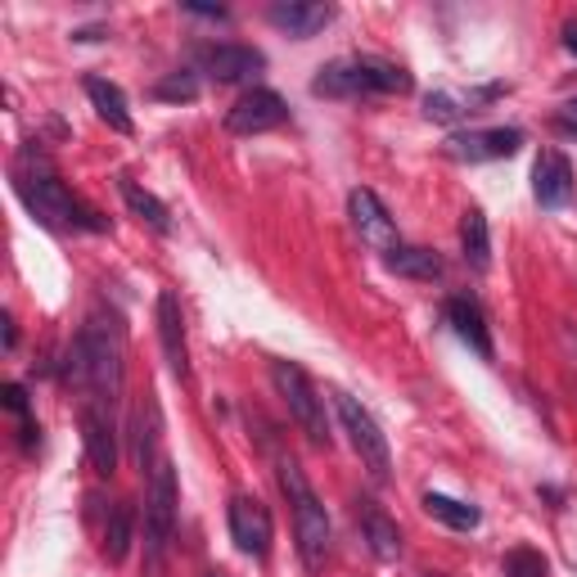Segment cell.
<instances>
[{
    "instance_id": "obj_11",
    "label": "cell",
    "mask_w": 577,
    "mask_h": 577,
    "mask_svg": "<svg viewBox=\"0 0 577 577\" xmlns=\"http://www.w3.org/2000/svg\"><path fill=\"white\" fill-rule=\"evenodd\" d=\"M348 217H352L357 235L366 239L370 249H383V253H389V249L398 244V226H393L389 208L379 204L374 189H352V195H348Z\"/></svg>"
},
{
    "instance_id": "obj_25",
    "label": "cell",
    "mask_w": 577,
    "mask_h": 577,
    "mask_svg": "<svg viewBox=\"0 0 577 577\" xmlns=\"http://www.w3.org/2000/svg\"><path fill=\"white\" fill-rule=\"evenodd\" d=\"M366 73H370V81H374V95H406V90H411V73L398 68V64H389V59L366 55Z\"/></svg>"
},
{
    "instance_id": "obj_6",
    "label": "cell",
    "mask_w": 577,
    "mask_h": 577,
    "mask_svg": "<svg viewBox=\"0 0 577 577\" xmlns=\"http://www.w3.org/2000/svg\"><path fill=\"white\" fill-rule=\"evenodd\" d=\"M176 469L172 460H159L150 469V492H144V546H150V559H163L172 533H176Z\"/></svg>"
},
{
    "instance_id": "obj_36",
    "label": "cell",
    "mask_w": 577,
    "mask_h": 577,
    "mask_svg": "<svg viewBox=\"0 0 577 577\" xmlns=\"http://www.w3.org/2000/svg\"><path fill=\"white\" fill-rule=\"evenodd\" d=\"M208 577H221V573H208Z\"/></svg>"
},
{
    "instance_id": "obj_31",
    "label": "cell",
    "mask_w": 577,
    "mask_h": 577,
    "mask_svg": "<svg viewBox=\"0 0 577 577\" xmlns=\"http://www.w3.org/2000/svg\"><path fill=\"white\" fill-rule=\"evenodd\" d=\"M189 14H204V19H226V10L221 6H185Z\"/></svg>"
},
{
    "instance_id": "obj_10",
    "label": "cell",
    "mask_w": 577,
    "mask_h": 577,
    "mask_svg": "<svg viewBox=\"0 0 577 577\" xmlns=\"http://www.w3.org/2000/svg\"><path fill=\"white\" fill-rule=\"evenodd\" d=\"M81 443H86V456H90L95 473L109 478L118 469V428H113L109 406H95V402L81 406Z\"/></svg>"
},
{
    "instance_id": "obj_16",
    "label": "cell",
    "mask_w": 577,
    "mask_h": 577,
    "mask_svg": "<svg viewBox=\"0 0 577 577\" xmlns=\"http://www.w3.org/2000/svg\"><path fill=\"white\" fill-rule=\"evenodd\" d=\"M312 90L329 95V100H357V95H374V81L366 73V59H334L316 73Z\"/></svg>"
},
{
    "instance_id": "obj_1",
    "label": "cell",
    "mask_w": 577,
    "mask_h": 577,
    "mask_svg": "<svg viewBox=\"0 0 577 577\" xmlns=\"http://www.w3.org/2000/svg\"><path fill=\"white\" fill-rule=\"evenodd\" d=\"M122 325L118 316H90L81 325V334L73 339V352H68V383H77L81 393H90L95 406H109L118 402L122 393Z\"/></svg>"
},
{
    "instance_id": "obj_2",
    "label": "cell",
    "mask_w": 577,
    "mask_h": 577,
    "mask_svg": "<svg viewBox=\"0 0 577 577\" xmlns=\"http://www.w3.org/2000/svg\"><path fill=\"white\" fill-rule=\"evenodd\" d=\"M280 488L288 497V505H294V537H298V555L307 568H320L325 555H329V537H334V527H329V514L320 505V497L312 492L307 483V473L294 456H280Z\"/></svg>"
},
{
    "instance_id": "obj_8",
    "label": "cell",
    "mask_w": 577,
    "mask_h": 577,
    "mask_svg": "<svg viewBox=\"0 0 577 577\" xmlns=\"http://www.w3.org/2000/svg\"><path fill=\"white\" fill-rule=\"evenodd\" d=\"M284 118H288V105L280 95L266 86H253L249 95H239V105L226 113V131L230 135H262V131H275Z\"/></svg>"
},
{
    "instance_id": "obj_28",
    "label": "cell",
    "mask_w": 577,
    "mask_h": 577,
    "mask_svg": "<svg viewBox=\"0 0 577 577\" xmlns=\"http://www.w3.org/2000/svg\"><path fill=\"white\" fill-rule=\"evenodd\" d=\"M424 113H428V122H460L465 118L460 100H456V95H447V90L424 95Z\"/></svg>"
},
{
    "instance_id": "obj_20",
    "label": "cell",
    "mask_w": 577,
    "mask_h": 577,
    "mask_svg": "<svg viewBox=\"0 0 577 577\" xmlns=\"http://www.w3.org/2000/svg\"><path fill=\"white\" fill-rule=\"evenodd\" d=\"M383 266H389L393 275H402V280H424V284H433L443 275V258L433 249H420V244H393L389 253H383Z\"/></svg>"
},
{
    "instance_id": "obj_3",
    "label": "cell",
    "mask_w": 577,
    "mask_h": 577,
    "mask_svg": "<svg viewBox=\"0 0 577 577\" xmlns=\"http://www.w3.org/2000/svg\"><path fill=\"white\" fill-rule=\"evenodd\" d=\"M14 189H19V199L28 204V213H32L36 221H45V226H55V230H64V226L105 230V221L95 217L90 208H81V204L68 195V189H64V181H59L51 167H41V172H32V176L14 172Z\"/></svg>"
},
{
    "instance_id": "obj_24",
    "label": "cell",
    "mask_w": 577,
    "mask_h": 577,
    "mask_svg": "<svg viewBox=\"0 0 577 577\" xmlns=\"http://www.w3.org/2000/svg\"><path fill=\"white\" fill-rule=\"evenodd\" d=\"M131 542H135V510L131 505H113L109 527H105V555H109V564H122L127 551H131Z\"/></svg>"
},
{
    "instance_id": "obj_14",
    "label": "cell",
    "mask_w": 577,
    "mask_h": 577,
    "mask_svg": "<svg viewBox=\"0 0 577 577\" xmlns=\"http://www.w3.org/2000/svg\"><path fill=\"white\" fill-rule=\"evenodd\" d=\"M262 68H266V55L253 51V45L226 41V45H208V51H204V73H208L213 81H249V77H258Z\"/></svg>"
},
{
    "instance_id": "obj_34",
    "label": "cell",
    "mask_w": 577,
    "mask_h": 577,
    "mask_svg": "<svg viewBox=\"0 0 577 577\" xmlns=\"http://www.w3.org/2000/svg\"><path fill=\"white\" fill-rule=\"evenodd\" d=\"M559 127H564V131H577V118H573V113H564V118H559Z\"/></svg>"
},
{
    "instance_id": "obj_21",
    "label": "cell",
    "mask_w": 577,
    "mask_h": 577,
    "mask_svg": "<svg viewBox=\"0 0 577 577\" xmlns=\"http://www.w3.org/2000/svg\"><path fill=\"white\" fill-rule=\"evenodd\" d=\"M460 249H465V262L473 271H488L492 266V230H488V217L478 213V208H469L460 217Z\"/></svg>"
},
{
    "instance_id": "obj_23",
    "label": "cell",
    "mask_w": 577,
    "mask_h": 577,
    "mask_svg": "<svg viewBox=\"0 0 577 577\" xmlns=\"http://www.w3.org/2000/svg\"><path fill=\"white\" fill-rule=\"evenodd\" d=\"M424 510L438 519V523H447V527H456V533H473L478 523H483V514H478V505H465V501H456V497H443V492H424Z\"/></svg>"
},
{
    "instance_id": "obj_22",
    "label": "cell",
    "mask_w": 577,
    "mask_h": 577,
    "mask_svg": "<svg viewBox=\"0 0 577 577\" xmlns=\"http://www.w3.org/2000/svg\"><path fill=\"white\" fill-rule=\"evenodd\" d=\"M118 189H122V199H127V208H131V217H140L150 230H159V235H172V213H167V204L159 199V195H150V189H140L135 181H118Z\"/></svg>"
},
{
    "instance_id": "obj_17",
    "label": "cell",
    "mask_w": 577,
    "mask_h": 577,
    "mask_svg": "<svg viewBox=\"0 0 577 577\" xmlns=\"http://www.w3.org/2000/svg\"><path fill=\"white\" fill-rule=\"evenodd\" d=\"M447 320H451V329L460 334V339L483 357V361H492V334H488V316H483V307H478L473 298H451L447 303Z\"/></svg>"
},
{
    "instance_id": "obj_37",
    "label": "cell",
    "mask_w": 577,
    "mask_h": 577,
    "mask_svg": "<svg viewBox=\"0 0 577 577\" xmlns=\"http://www.w3.org/2000/svg\"><path fill=\"white\" fill-rule=\"evenodd\" d=\"M573 109H577V105H573Z\"/></svg>"
},
{
    "instance_id": "obj_15",
    "label": "cell",
    "mask_w": 577,
    "mask_h": 577,
    "mask_svg": "<svg viewBox=\"0 0 577 577\" xmlns=\"http://www.w3.org/2000/svg\"><path fill=\"white\" fill-rule=\"evenodd\" d=\"M533 195L542 208H564L573 199V163L559 150L537 154L533 163Z\"/></svg>"
},
{
    "instance_id": "obj_18",
    "label": "cell",
    "mask_w": 577,
    "mask_h": 577,
    "mask_svg": "<svg viewBox=\"0 0 577 577\" xmlns=\"http://www.w3.org/2000/svg\"><path fill=\"white\" fill-rule=\"evenodd\" d=\"M361 537H366L370 555L383 559V564H393V559L402 555V533H398V523L383 514L379 505H370V501H361Z\"/></svg>"
},
{
    "instance_id": "obj_13",
    "label": "cell",
    "mask_w": 577,
    "mask_h": 577,
    "mask_svg": "<svg viewBox=\"0 0 577 577\" xmlns=\"http://www.w3.org/2000/svg\"><path fill=\"white\" fill-rule=\"evenodd\" d=\"M271 28H280L294 41H312L334 23V6H320V0H280V6L266 10Z\"/></svg>"
},
{
    "instance_id": "obj_29",
    "label": "cell",
    "mask_w": 577,
    "mask_h": 577,
    "mask_svg": "<svg viewBox=\"0 0 577 577\" xmlns=\"http://www.w3.org/2000/svg\"><path fill=\"white\" fill-rule=\"evenodd\" d=\"M154 428H159V420L144 428V411H135V465H140V469L154 460Z\"/></svg>"
},
{
    "instance_id": "obj_32",
    "label": "cell",
    "mask_w": 577,
    "mask_h": 577,
    "mask_svg": "<svg viewBox=\"0 0 577 577\" xmlns=\"http://www.w3.org/2000/svg\"><path fill=\"white\" fill-rule=\"evenodd\" d=\"M564 45H568V55H577V23L564 28Z\"/></svg>"
},
{
    "instance_id": "obj_7",
    "label": "cell",
    "mask_w": 577,
    "mask_h": 577,
    "mask_svg": "<svg viewBox=\"0 0 577 577\" xmlns=\"http://www.w3.org/2000/svg\"><path fill=\"white\" fill-rule=\"evenodd\" d=\"M226 523H230V542L253 555V559H266L271 555V537H275V527H271V510L258 501V497H235L230 510H226Z\"/></svg>"
},
{
    "instance_id": "obj_30",
    "label": "cell",
    "mask_w": 577,
    "mask_h": 577,
    "mask_svg": "<svg viewBox=\"0 0 577 577\" xmlns=\"http://www.w3.org/2000/svg\"><path fill=\"white\" fill-rule=\"evenodd\" d=\"M6 406H10L19 420H28V393H23V383H6Z\"/></svg>"
},
{
    "instance_id": "obj_9",
    "label": "cell",
    "mask_w": 577,
    "mask_h": 577,
    "mask_svg": "<svg viewBox=\"0 0 577 577\" xmlns=\"http://www.w3.org/2000/svg\"><path fill=\"white\" fill-rule=\"evenodd\" d=\"M159 344H163V361L172 370V379L189 383V344H185V316H181V298L172 288L159 294Z\"/></svg>"
},
{
    "instance_id": "obj_26",
    "label": "cell",
    "mask_w": 577,
    "mask_h": 577,
    "mask_svg": "<svg viewBox=\"0 0 577 577\" xmlns=\"http://www.w3.org/2000/svg\"><path fill=\"white\" fill-rule=\"evenodd\" d=\"M199 95V81H195V73H167L163 81H154V100H167V105H189Z\"/></svg>"
},
{
    "instance_id": "obj_12",
    "label": "cell",
    "mask_w": 577,
    "mask_h": 577,
    "mask_svg": "<svg viewBox=\"0 0 577 577\" xmlns=\"http://www.w3.org/2000/svg\"><path fill=\"white\" fill-rule=\"evenodd\" d=\"M523 131L519 127H492V131H460L447 140V150L465 163H488V159H510L519 154Z\"/></svg>"
},
{
    "instance_id": "obj_35",
    "label": "cell",
    "mask_w": 577,
    "mask_h": 577,
    "mask_svg": "<svg viewBox=\"0 0 577 577\" xmlns=\"http://www.w3.org/2000/svg\"><path fill=\"white\" fill-rule=\"evenodd\" d=\"M420 577H443V573H420Z\"/></svg>"
},
{
    "instance_id": "obj_19",
    "label": "cell",
    "mask_w": 577,
    "mask_h": 577,
    "mask_svg": "<svg viewBox=\"0 0 577 577\" xmlns=\"http://www.w3.org/2000/svg\"><path fill=\"white\" fill-rule=\"evenodd\" d=\"M86 100L95 105V113H100V122H109L118 135H131L135 122H131V109H127V95L105 81V77H86Z\"/></svg>"
},
{
    "instance_id": "obj_33",
    "label": "cell",
    "mask_w": 577,
    "mask_h": 577,
    "mask_svg": "<svg viewBox=\"0 0 577 577\" xmlns=\"http://www.w3.org/2000/svg\"><path fill=\"white\" fill-rule=\"evenodd\" d=\"M14 344H19V329H14V320L6 316V348H14Z\"/></svg>"
},
{
    "instance_id": "obj_27",
    "label": "cell",
    "mask_w": 577,
    "mask_h": 577,
    "mask_svg": "<svg viewBox=\"0 0 577 577\" xmlns=\"http://www.w3.org/2000/svg\"><path fill=\"white\" fill-rule=\"evenodd\" d=\"M505 577H551V564H546V555L533 551V546H514V551L505 555Z\"/></svg>"
},
{
    "instance_id": "obj_5",
    "label": "cell",
    "mask_w": 577,
    "mask_h": 577,
    "mask_svg": "<svg viewBox=\"0 0 577 577\" xmlns=\"http://www.w3.org/2000/svg\"><path fill=\"white\" fill-rule=\"evenodd\" d=\"M329 398H334V411H339V420H344V433L352 438V451L370 469V478H374V483H389V478H393V451H389L383 428L374 424V415L357 398H348V393H329Z\"/></svg>"
},
{
    "instance_id": "obj_4",
    "label": "cell",
    "mask_w": 577,
    "mask_h": 577,
    "mask_svg": "<svg viewBox=\"0 0 577 577\" xmlns=\"http://www.w3.org/2000/svg\"><path fill=\"white\" fill-rule=\"evenodd\" d=\"M271 383H275V393L284 398V406H288V415H294V424L303 428V438H307L312 447H329L325 402L316 398V389H312V379L303 374V366L275 361V366H271Z\"/></svg>"
}]
</instances>
